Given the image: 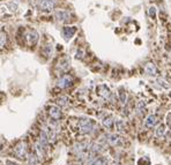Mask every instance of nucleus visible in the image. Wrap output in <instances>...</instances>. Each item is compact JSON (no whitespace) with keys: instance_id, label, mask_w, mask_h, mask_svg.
I'll return each instance as SVG.
<instances>
[{"instance_id":"obj_1","label":"nucleus","mask_w":171,"mask_h":165,"mask_svg":"<svg viewBox=\"0 0 171 165\" xmlns=\"http://www.w3.org/2000/svg\"><path fill=\"white\" fill-rule=\"evenodd\" d=\"M79 127L81 133L83 134H89L94 131L95 128V121L90 118H81L79 121Z\"/></svg>"},{"instance_id":"obj_2","label":"nucleus","mask_w":171,"mask_h":165,"mask_svg":"<svg viewBox=\"0 0 171 165\" xmlns=\"http://www.w3.org/2000/svg\"><path fill=\"white\" fill-rule=\"evenodd\" d=\"M56 6V0H38V7L43 12H51Z\"/></svg>"},{"instance_id":"obj_3","label":"nucleus","mask_w":171,"mask_h":165,"mask_svg":"<svg viewBox=\"0 0 171 165\" xmlns=\"http://www.w3.org/2000/svg\"><path fill=\"white\" fill-rule=\"evenodd\" d=\"M73 84V78L69 75H64L61 76L58 82H57V87L60 89H67Z\"/></svg>"},{"instance_id":"obj_4","label":"nucleus","mask_w":171,"mask_h":165,"mask_svg":"<svg viewBox=\"0 0 171 165\" xmlns=\"http://www.w3.org/2000/svg\"><path fill=\"white\" fill-rule=\"evenodd\" d=\"M27 148H28V144H27L26 142H20L19 144L16 145V148H15V152H16V155H18L21 159L26 158L27 150H28Z\"/></svg>"},{"instance_id":"obj_5","label":"nucleus","mask_w":171,"mask_h":165,"mask_svg":"<svg viewBox=\"0 0 171 165\" xmlns=\"http://www.w3.org/2000/svg\"><path fill=\"white\" fill-rule=\"evenodd\" d=\"M75 33H76V27H64V29H63V37L66 40H68L72 38Z\"/></svg>"},{"instance_id":"obj_6","label":"nucleus","mask_w":171,"mask_h":165,"mask_svg":"<svg viewBox=\"0 0 171 165\" xmlns=\"http://www.w3.org/2000/svg\"><path fill=\"white\" fill-rule=\"evenodd\" d=\"M38 38H40V35H38L37 31H35V30H29L27 33V40L31 45H35L38 42Z\"/></svg>"},{"instance_id":"obj_7","label":"nucleus","mask_w":171,"mask_h":165,"mask_svg":"<svg viewBox=\"0 0 171 165\" xmlns=\"http://www.w3.org/2000/svg\"><path fill=\"white\" fill-rule=\"evenodd\" d=\"M49 116L54 120L61 118V111L58 106H50L49 107Z\"/></svg>"},{"instance_id":"obj_8","label":"nucleus","mask_w":171,"mask_h":165,"mask_svg":"<svg viewBox=\"0 0 171 165\" xmlns=\"http://www.w3.org/2000/svg\"><path fill=\"white\" fill-rule=\"evenodd\" d=\"M69 17H71L69 13L64 12V11H58L54 13V19L59 22H66V21L69 20Z\"/></svg>"},{"instance_id":"obj_9","label":"nucleus","mask_w":171,"mask_h":165,"mask_svg":"<svg viewBox=\"0 0 171 165\" xmlns=\"http://www.w3.org/2000/svg\"><path fill=\"white\" fill-rule=\"evenodd\" d=\"M97 91H98V95H101L103 98L109 99L111 97V91H110V89L106 86H104V84L97 87Z\"/></svg>"},{"instance_id":"obj_10","label":"nucleus","mask_w":171,"mask_h":165,"mask_svg":"<svg viewBox=\"0 0 171 165\" xmlns=\"http://www.w3.org/2000/svg\"><path fill=\"white\" fill-rule=\"evenodd\" d=\"M157 124H158V117L156 114H150V116H148L147 119L145 120V126L148 127V128L154 127V126L157 125Z\"/></svg>"},{"instance_id":"obj_11","label":"nucleus","mask_w":171,"mask_h":165,"mask_svg":"<svg viewBox=\"0 0 171 165\" xmlns=\"http://www.w3.org/2000/svg\"><path fill=\"white\" fill-rule=\"evenodd\" d=\"M145 72L147 75H149V76H156L157 75V67L155 66L153 62H148L145 67Z\"/></svg>"},{"instance_id":"obj_12","label":"nucleus","mask_w":171,"mask_h":165,"mask_svg":"<svg viewBox=\"0 0 171 165\" xmlns=\"http://www.w3.org/2000/svg\"><path fill=\"white\" fill-rule=\"evenodd\" d=\"M105 139L108 141V143L111 145L119 144V142H120V138H119L118 135H116V134H109V135L105 136Z\"/></svg>"},{"instance_id":"obj_13","label":"nucleus","mask_w":171,"mask_h":165,"mask_svg":"<svg viewBox=\"0 0 171 165\" xmlns=\"http://www.w3.org/2000/svg\"><path fill=\"white\" fill-rule=\"evenodd\" d=\"M113 122H115V120H113V118H112L111 116H109V117L104 118L103 119V121H102L103 126L106 127V128H111L112 126H113Z\"/></svg>"},{"instance_id":"obj_14","label":"nucleus","mask_w":171,"mask_h":165,"mask_svg":"<svg viewBox=\"0 0 171 165\" xmlns=\"http://www.w3.org/2000/svg\"><path fill=\"white\" fill-rule=\"evenodd\" d=\"M90 165H108V159L105 157H98V158L94 159Z\"/></svg>"},{"instance_id":"obj_15","label":"nucleus","mask_w":171,"mask_h":165,"mask_svg":"<svg viewBox=\"0 0 171 165\" xmlns=\"http://www.w3.org/2000/svg\"><path fill=\"white\" fill-rule=\"evenodd\" d=\"M40 144L45 149V147L47 145V134L44 131H42L40 133Z\"/></svg>"},{"instance_id":"obj_16","label":"nucleus","mask_w":171,"mask_h":165,"mask_svg":"<svg viewBox=\"0 0 171 165\" xmlns=\"http://www.w3.org/2000/svg\"><path fill=\"white\" fill-rule=\"evenodd\" d=\"M57 104L61 107H66V106H68V98L66 96H61L57 99Z\"/></svg>"},{"instance_id":"obj_17","label":"nucleus","mask_w":171,"mask_h":165,"mask_svg":"<svg viewBox=\"0 0 171 165\" xmlns=\"http://www.w3.org/2000/svg\"><path fill=\"white\" fill-rule=\"evenodd\" d=\"M68 67H69V60L67 59V58H66V60L63 59L59 62V69H61L63 72L67 71V69H68Z\"/></svg>"},{"instance_id":"obj_18","label":"nucleus","mask_w":171,"mask_h":165,"mask_svg":"<svg viewBox=\"0 0 171 165\" xmlns=\"http://www.w3.org/2000/svg\"><path fill=\"white\" fill-rule=\"evenodd\" d=\"M52 51L53 49L51 45H45V46L43 47V54H44V57H46V58H50L52 56Z\"/></svg>"},{"instance_id":"obj_19","label":"nucleus","mask_w":171,"mask_h":165,"mask_svg":"<svg viewBox=\"0 0 171 165\" xmlns=\"http://www.w3.org/2000/svg\"><path fill=\"white\" fill-rule=\"evenodd\" d=\"M164 134H165V125L161 124V125L157 127V129H156V136L161 138V136H163Z\"/></svg>"},{"instance_id":"obj_20","label":"nucleus","mask_w":171,"mask_h":165,"mask_svg":"<svg viewBox=\"0 0 171 165\" xmlns=\"http://www.w3.org/2000/svg\"><path fill=\"white\" fill-rule=\"evenodd\" d=\"M116 126H117V129H118L119 132H123V131L125 129V124H124V121H123V120H117Z\"/></svg>"},{"instance_id":"obj_21","label":"nucleus","mask_w":171,"mask_h":165,"mask_svg":"<svg viewBox=\"0 0 171 165\" xmlns=\"http://www.w3.org/2000/svg\"><path fill=\"white\" fill-rule=\"evenodd\" d=\"M6 43V33L4 31H0V47H2Z\"/></svg>"},{"instance_id":"obj_22","label":"nucleus","mask_w":171,"mask_h":165,"mask_svg":"<svg viewBox=\"0 0 171 165\" xmlns=\"http://www.w3.org/2000/svg\"><path fill=\"white\" fill-rule=\"evenodd\" d=\"M119 98H120V102H121V103H125L126 102V93L123 89L119 90Z\"/></svg>"},{"instance_id":"obj_23","label":"nucleus","mask_w":171,"mask_h":165,"mask_svg":"<svg viewBox=\"0 0 171 165\" xmlns=\"http://www.w3.org/2000/svg\"><path fill=\"white\" fill-rule=\"evenodd\" d=\"M36 164H37V157L33 154L29 157V165H36Z\"/></svg>"},{"instance_id":"obj_24","label":"nucleus","mask_w":171,"mask_h":165,"mask_svg":"<svg viewBox=\"0 0 171 165\" xmlns=\"http://www.w3.org/2000/svg\"><path fill=\"white\" fill-rule=\"evenodd\" d=\"M157 82H158V83H160V86H161V87H163L164 89H170V84H166V82H165L164 80L158 79V80H157Z\"/></svg>"},{"instance_id":"obj_25","label":"nucleus","mask_w":171,"mask_h":165,"mask_svg":"<svg viewBox=\"0 0 171 165\" xmlns=\"http://www.w3.org/2000/svg\"><path fill=\"white\" fill-rule=\"evenodd\" d=\"M149 15H150L151 17H155V7H150V9H149Z\"/></svg>"},{"instance_id":"obj_26","label":"nucleus","mask_w":171,"mask_h":165,"mask_svg":"<svg viewBox=\"0 0 171 165\" xmlns=\"http://www.w3.org/2000/svg\"><path fill=\"white\" fill-rule=\"evenodd\" d=\"M166 124H168V126L171 128V113H169L168 117H166Z\"/></svg>"},{"instance_id":"obj_27","label":"nucleus","mask_w":171,"mask_h":165,"mask_svg":"<svg viewBox=\"0 0 171 165\" xmlns=\"http://www.w3.org/2000/svg\"><path fill=\"white\" fill-rule=\"evenodd\" d=\"M6 165H20V164H18L16 162H13V160H6Z\"/></svg>"},{"instance_id":"obj_28","label":"nucleus","mask_w":171,"mask_h":165,"mask_svg":"<svg viewBox=\"0 0 171 165\" xmlns=\"http://www.w3.org/2000/svg\"><path fill=\"white\" fill-rule=\"evenodd\" d=\"M1 149H2V148H1V144H0V151H1Z\"/></svg>"}]
</instances>
